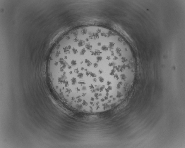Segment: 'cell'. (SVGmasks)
Returning a JSON list of instances; mask_svg holds the SVG:
<instances>
[{"instance_id":"1","label":"cell","mask_w":185,"mask_h":148,"mask_svg":"<svg viewBox=\"0 0 185 148\" xmlns=\"http://www.w3.org/2000/svg\"><path fill=\"white\" fill-rule=\"evenodd\" d=\"M105 39L95 36L68 35L56 47L49 67L56 94L74 105H94L117 93L121 70L110 64Z\"/></svg>"}]
</instances>
